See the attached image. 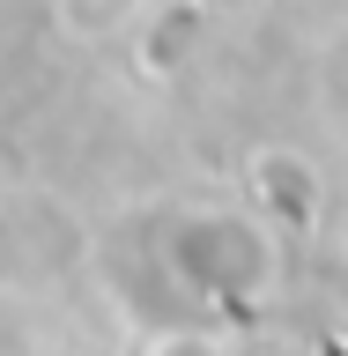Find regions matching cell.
<instances>
[{
    "label": "cell",
    "mask_w": 348,
    "mask_h": 356,
    "mask_svg": "<svg viewBox=\"0 0 348 356\" xmlns=\"http://www.w3.org/2000/svg\"><path fill=\"white\" fill-rule=\"evenodd\" d=\"M133 15V0H60V22L74 38H97V30H119Z\"/></svg>",
    "instance_id": "6da1fadb"
}]
</instances>
